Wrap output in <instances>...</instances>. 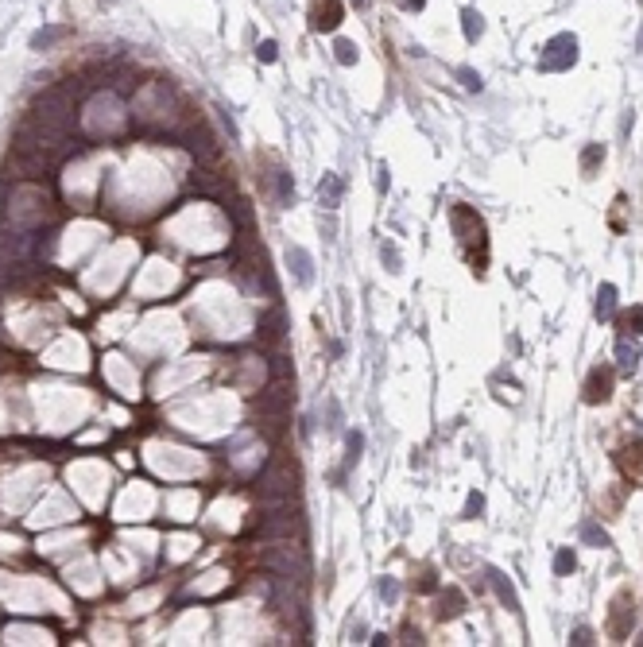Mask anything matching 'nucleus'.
I'll list each match as a JSON object with an SVG mask.
<instances>
[{
  "mask_svg": "<svg viewBox=\"0 0 643 647\" xmlns=\"http://www.w3.org/2000/svg\"><path fill=\"white\" fill-rule=\"evenodd\" d=\"M295 489H299V461H295V453L279 450L260 477V496L268 504H279V500H291Z\"/></svg>",
  "mask_w": 643,
  "mask_h": 647,
  "instance_id": "f257e3e1",
  "label": "nucleus"
},
{
  "mask_svg": "<svg viewBox=\"0 0 643 647\" xmlns=\"http://www.w3.org/2000/svg\"><path fill=\"white\" fill-rule=\"evenodd\" d=\"M449 221H454L461 245H465V252H469V264L477 268V272H485L488 241H485V221H481V214H473L469 206H454L449 209Z\"/></svg>",
  "mask_w": 643,
  "mask_h": 647,
  "instance_id": "f03ea898",
  "label": "nucleus"
},
{
  "mask_svg": "<svg viewBox=\"0 0 643 647\" xmlns=\"http://www.w3.org/2000/svg\"><path fill=\"white\" fill-rule=\"evenodd\" d=\"M574 62H577V35H570V31L555 35L539 55V70H570Z\"/></svg>",
  "mask_w": 643,
  "mask_h": 647,
  "instance_id": "7ed1b4c3",
  "label": "nucleus"
},
{
  "mask_svg": "<svg viewBox=\"0 0 643 647\" xmlns=\"http://www.w3.org/2000/svg\"><path fill=\"white\" fill-rule=\"evenodd\" d=\"M635 624V601H632V589H620L608 605V636L613 639H628Z\"/></svg>",
  "mask_w": 643,
  "mask_h": 647,
  "instance_id": "20e7f679",
  "label": "nucleus"
},
{
  "mask_svg": "<svg viewBox=\"0 0 643 647\" xmlns=\"http://www.w3.org/2000/svg\"><path fill=\"white\" fill-rule=\"evenodd\" d=\"M342 20H345L342 0H314V8H310V28L314 31H337Z\"/></svg>",
  "mask_w": 643,
  "mask_h": 647,
  "instance_id": "39448f33",
  "label": "nucleus"
},
{
  "mask_svg": "<svg viewBox=\"0 0 643 647\" xmlns=\"http://www.w3.org/2000/svg\"><path fill=\"white\" fill-rule=\"evenodd\" d=\"M608 395H613V368H608V364H597L593 373H589V380H585L581 400L585 403H608Z\"/></svg>",
  "mask_w": 643,
  "mask_h": 647,
  "instance_id": "423d86ee",
  "label": "nucleus"
},
{
  "mask_svg": "<svg viewBox=\"0 0 643 647\" xmlns=\"http://www.w3.org/2000/svg\"><path fill=\"white\" fill-rule=\"evenodd\" d=\"M488 585L496 589L500 605H507V612H519V597H516V589L507 585V578L500 574V570H488Z\"/></svg>",
  "mask_w": 643,
  "mask_h": 647,
  "instance_id": "0eeeda50",
  "label": "nucleus"
},
{
  "mask_svg": "<svg viewBox=\"0 0 643 647\" xmlns=\"http://www.w3.org/2000/svg\"><path fill=\"white\" fill-rule=\"evenodd\" d=\"M465 612V597H461V589H446L438 597V620H454Z\"/></svg>",
  "mask_w": 643,
  "mask_h": 647,
  "instance_id": "6e6552de",
  "label": "nucleus"
},
{
  "mask_svg": "<svg viewBox=\"0 0 643 647\" xmlns=\"http://www.w3.org/2000/svg\"><path fill=\"white\" fill-rule=\"evenodd\" d=\"M287 260H291V268H295V279H299V283H310L314 279V272H310V252H306V248H287Z\"/></svg>",
  "mask_w": 643,
  "mask_h": 647,
  "instance_id": "1a4fd4ad",
  "label": "nucleus"
},
{
  "mask_svg": "<svg viewBox=\"0 0 643 647\" xmlns=\"http://www.w3.org/2000/svg\"><path fill=\"white\" fill-rule=\"evenodd\" d=\"M260 341L263 345H279L283 341V310H272L260 322Z\"/></svg>",
  "mask_w": 643,
  "mask_h": 647,
  "instance_id": "9d476101",
  "label": "nucleus"
},
{
  "mask_svg": "<svg viewBox=\"0 0 643 647\" xmlns=\"http://www.w3.org/2000/svg\"><path fill=\"white\" fill-rule=\"evenodd\" d=\"M318 198H322V206H326V209H333L337 202H342V178H337V175H322Z\"/></svg>",
  "mask_w": 643,
  "mask_h": 647,
  "instance_id": "9b49d317",
  "label": "nucleus"
},
{
  "mask_svg": "<svg viewBox=\"0 0 643 647\" xmlns=\"http://www.w3.org/2000/svg\"><path fill=\"white\" fill-rule=\"evenodd\" d=\"M620 330H624V337H640L643 334V306H632V310L620 314Z\"/></svg>",
  "mask_w": 643,
  "mask_h": 647,
  "instance_id": "f8f14e48",
  "label": "nucleus"
},
{
  "mask_svg": "<svg viewBox=\"0 0 643 647\" xmlns=\"http://www.w3.org/2000/svg\"><path fill=\"white\" fill-rule=\"evenodd\" d=\"M620 465H624V469H632L635 477H643V442L624 446V450H620Z\"/></svg>",
  "mask_w": 643,
  "mask_h": 647,
  "instance_id": "ddd939ff",
  "label": "nucleus"
},
{
  "mask_svg": "<svg viewBox=\"0 0 643 647\" xmlns=\"http://www.w3.org/2000/svg\"><path fill=\"white\" fill-rule=\"evenodd\" d=\"M601 163H604V144H589V147L581 151V175L589 178L597 167H601Z\"/></svg>",
  "mask_w": 643,
  "mask_h": 647,
  "instance_id": "4468645a",
  "label": "nucleus"
},
{
  "mask_svg": "<svg viewBox=\"0 0 643 647\" xmlns=\"http://www.w3.org/2000/svg\"><path fill=\"white\" fill-rule=\"evenodd\" d=\"M616 306V287L613 283H601V291H597V318H608Z\"/></svg>",
  "mask_w": 643,
  "mask_h": 647,
  "instance_id": "2eb2a0df",
  "label": "nucleus"
},
{
  "mask_svg": "<svg viewBox=\"0 0 643 647\" xmlns=\"http://www.w3.org/2000/svg\"><path fill=\"white\" fill-rule=\"evenodd\" d=\"M461 28H465V39L473 43V39H481V31H485V24H481V16L473 8H465L461 12Z\"/></svg>",
  "mask_w": 643,
  "mask_h": 647,
  "instance_id": "dca6fc26",
  "label": "nucleus"
},
{
  "mask_svg": "<svg viewBox=\"0 0 643 647\" xmlns=\"http://www.w3.org/2000/svg\"><path fill=\"white\" fill-rule=\"evenodd\" d=\"M62 35H66V28H47V31H35V35H31V47L39 50V47H50V43L55 39H62Z\"/></svg>",
  "mask_w": 643,
  "mask_h": 647,
  "instance_id": "f3484780",
  "label": "nucleus"
},
{
  "mask_svg": "<svg viewBox=\"0 0 643 647\" xmlns=\"http://www.w3.org/2000/svg\"><path fill=\"white\" fill-rule=\"evenodd\" d=\"M574 566H577L574 550H570V547H562V550L555 554V574H574Z\"/></svg>",
  "mask_w": 643,
  "mask_h": 647,
  "instance_id": "a211bd4d",
  "label": "nucleus"
},
{
  "mask_svg": "<svg viewBox=\"0 0 643 647\" xmlns=\"http://www.w3.org/2000/svg\"><path fill=\"white\" fill-rule=\"evenodd\" d=\"M333 50H337V62H342V66H353V62H357V47H353L349 39H337Z\"/></svg>",
  "mask_w": 643,
  "mask_h": 647,
  "instance_id": "6ab92c4d",
  "label": "nucleus"
},
{
  "mask_svg": "<svg viewBox=\"0 0 643 647\" xmlns=\"http://www.w3.org/2000/svg\"><path fill=\"white\" fill-rule=\"evenodd\" d=\"M620 364L632 373L635 364H640V349H635V345H628V341H620Z\"/></svg>",
  "mask_w": 643,
  "mask_h": 647,
  "instance_id": "aec40b11",
  "label": "nucleus"
},
{
  "mask_svg": "<svg viewBox=\"0 0 643 647\" xmlns=\"http://www.w3.org/2000/svg\"><path fill=\"white\" fill-rule=\"evenodd\" d=\"M361 446H364V438L353 431L349 434V453H345V465H357V461H361Z\"/></svg>",
  "mask_w": 643,
  "mask_h": 647,
  "instance_id": "412c9836",
  "label": "nucleus"
},
{
  "mask_svg": "<svg viewBox=\"0 0 643 647\" xmlns=\"http://www.w3.org/2000/svg\"><path fill=\"white\" fill-rule=\"evenodd\" d=\"M581 535H585L589 543H597V547H608V535H604V531L597 527V523H585V527H581Z\"/></svg>",
  "mask_w": 643,
  "mask_h": 647,
  "instance_id": "4be33fe9",
  "label": "nucleus"
},
{
  "mask_svg": "<svg viewBox=\"0 0 643 647\" xmlns=\"http://www.w3.org/2000/svg\"><path fill=\"white\" fill-rule=\"evenodd\" d=\"M256 55H260V62H275L279 59V47H275V39H263L260 47H256Z\"/></svg>",
  "mask_w": 643,
  "mask_h": 647,
  "instance_id": "5701e85b",
  "label": "nucleus"
},
{
  "mask_svg": "<svg viewBox=\"0 0 643 647\" xmlns=\"http://www.w3.org/2000/svg\"><path fill=\"white\" fill-rule=\"evenodd\" d=\"M481 508H485V496H481V492H473V496H469V504H465V520H477Z\"/></svg>",
  "mask_w": 643,
  "mask_h": 647,
  "instance_id": "b1692460",
  "label": "nucleus"
},
{
  "mask_svg": "<svg viewBox=\"0 0 643 647\" xmlns=\"http://www.w3.org/2000/svg\"><path fill=\"white\" fill-rule=\"evenodd\" d=\"M458 78L465 82V89H481V74H477V70H469V66H461V70H458Z\"/></svg>",
  "mask_w": 643,
  "mask_h": 647,
  "instance_id": "393cba45",
  "label": "nucleus"
},
{
  "mask_svg": "<svg viewBox=\"0 0 643 647\" xmlns=\"http://www.w3.org/2000/svg\"><path fill=\"white\" fill-rule=\"evenodd\" d=\"M415 585H419L422 589V593H430V589H434V585H438V581H434V570H422V574H419V581H415Z\"/></svg>",
  "mask_w": 643,
  "mask_h": 647,
  "instance_id": "a878e982",
  "label": "nucleus"
},
{
  "mask_svg": "<svg viewBox=\"0 0 643 647\" xmlns=\"http://www.w3.org/2000/svg\"><path fill=\"white\" fill-rule=\"evenodd\" d=\"M570 644H577V647H581V644H593V632H589V628H577L574 636H570Z\"/></svg>",
  "mask_w": 643,
  "mask_h": 647,
  "instance_id": "bb28decb",
  "label": "nucleus"
},
{
  "mask_svg": "<svg viewBox=\"0 0 643 647\" xmlns=\"http://www.w3.org/2000/svg\"><path fill=\"white\" fill-rule=\"evenodd\" d=\"M380 252L388 256V264H391V272H400V252H395V248H391V245H384Z\"/></svg>",
  "mask_w": 643,
  "mask_h": 647,
  "instance_id": "cd10ccee",
  "label": "nucleus"
},
{
  "mask_svg": "<svg viewBox=\"0 0 643 647\" xmlns=\"http://www.w3.org/2000/svg\"><path fill=\"white\" fill-rule=\"evenodd\" d=\"M380 597H388V601L395 597V585H391V581H380Z\"/></svg>",
  "mask_w": 643,
  "mask_h": 647,
  "instance_id": "c85d7f7f",
  "label": "nucleus"
},
{
  "mask_svg": "<svg viewBox=\"0 0 643 647\" xmlns=\"http://www.w3.org/2000/svg\"><path fill=\"white\" fill-rule=\"evenodd\" d=\"M403 4H407V8H422V0H403Z\"/></svg>",
  "mask_w": 643,
  "mask_h": 647,
  "instance_id": "c756f323",
  "label": "nucleus"
}]
</instances>
